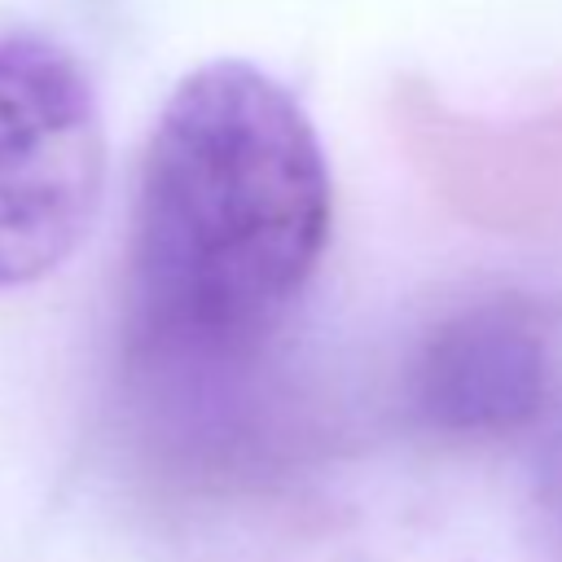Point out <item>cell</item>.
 Instances as JSON below:
<instances>
[{
    "label": "cell",
    "instance_id": "3957f363",
    "mask_svg": "<svg viewBox=\"0 0 562 562\" xmlns=\"http://www.w3.org/2000/svg\"><path fill=\"white\" fill-rule=\"evenodd\" d=\"M549 391V338L536 307L487 299L448 316L413 364L417 413L448 435H505Z\"/></svg>",
    "mask_w": 562,
    "mask_h": 562
},
{
    "label": "cell",
    "instance_id": "7a4b0ae2",
    "mask_svg": "<svg viewBox=\"0 0 562 562\" xmlns=\"http://www.w3.org/2000/svg\"><path fill=\"white\" fill-rule=\"evenodd\" d=\"M105 132L79 61L44 40L0 44V290L48 277L88 237Z\"/></svg>",
    "mask_w": 562,
    "mask_h": 562
},
{
    "label": "cell",
    "instance_id": "6da1fadb",
    "mask_svg": "<svg viewBox=\"0 0 562 562\" xmlns=\"http://www.w3.org/2000/svg\"><path fill=\"white\" fill-rule=\"evenodd\" d=\"M329 241V167L303 105L250 61L193 70L145 149L127 250V356L149 373L250 356Z\"/></svg>",
    "mask_w": 562,
    "mask_h": 562
}]
</instances>
